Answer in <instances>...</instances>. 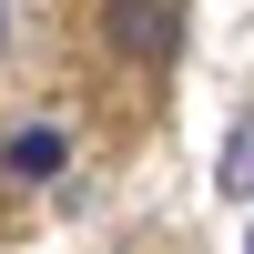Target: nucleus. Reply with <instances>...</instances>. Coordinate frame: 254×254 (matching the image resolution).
Masks as SVG:
<instances>
[{"label": "nucleus", "mask_w": 254, "mask_h": 254, "mask_svg": "<svg viewBox=\"0 0 254 254\" xmlns=\"http://www.w3.org/2000/svg\"><path fill=\"white\" fill-rule=\"evenodd\" d=\"M102 31L122 61H173L183 51V0H102Z\"/></svg>", "instance_id": "nucleus-1"}, {"label": "nucleus", "mask_w": 254, "mask_h": 254, "mask_svg": "<svg viewBox=\"0 0 254 254\" xmlns=\"http://www.w3.org/2000/svg\"><path fill=\"white\" fill-rule=\"evenodd\" d=\"M61 163H71V132H61V122H10V132H0V173L10 183H51Z\"/></svg>", "instance_id": "nucleus-2"}, {"label": "nucleus", "mask_w": 254, "mask_h": 254, "mask_svg": "<svg viewBox=\"0 0 254 254\" xmlns=\"http://www.w3.org/2000/svg\"><path fill=\"white\" fill-rule=\"evenodd\" d=\"M214 183H224V193H254V122L234 132V153H224V173H214Z\"/></svg>", "instance_id": "nucleus-3"}]
</instances>
